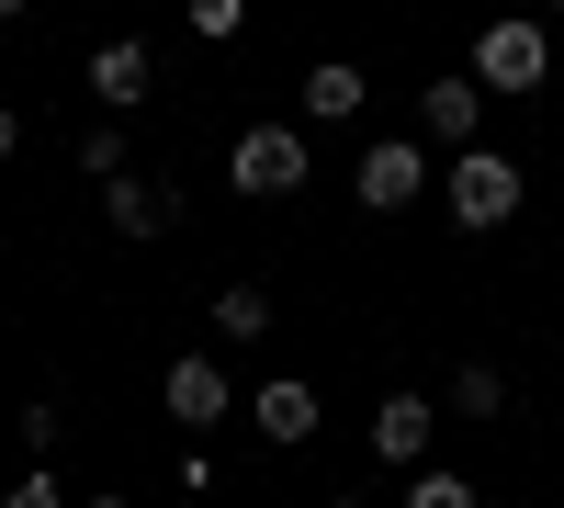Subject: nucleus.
<instances>
[{
	"label": "nucleus",
	"instance_id": "f257e3e1",
	"mask_svg": "<svg viewBox=\"0 0 564 508\" xmlns=\"http://www.w3.org/2000/svg\"><path fill=\"white\" fill-rule=\"evenodd\" d=\"M441 193H452V226H463V238H497V226H520L531 181H520V159H497V148H452Z\"/></svg>",
	"mask_w": 564,
	"mask_h": 508
},
{
	"label": "nucleus",
	"instance_id": "f03ea898",
	"mask_svg": "<svg viewBox=\"0 0 564 508\" xmlns=\"http://www.w3.org/2000/svg\"><path fill=\"white\" fill-rule=\"evenodd\" d=\"M463 68H475L486 90H542V79H553V34H542L531 12H508V0H497V12H486V34H475V57H463Z\"/></svg>",
	"mask_w": 564,
	"mask_h": 508
},
{
	"label": "nucleus",
	"instance_id": "7ed1b4c3",
	"mask_svg": "<svg viewBox=\"0 0 564 508\" xmlns=\"http://www.w3.org/2000/svg\"><path fill=\"white\" fill-rule=\"evenodd\" d=\"M305 170H316V136L305 125H249L238 148H226V181H238V193H305Z\"/></svg>",
	"mask_w": 564,
	"mask_h": 508
},
{
	"label": "nucleus",
	"instance_id": "20e7f679",
	"mask_svg": "<svg viewBox=\"0 0 564 508\" xmlns=\"http://www.w3.org/2000/svg\"><path fill=\"white\" fill-rule=\"evenodd\" d=\"M350 193H361L372 215H406L417 193H430V159H417V148H406V136H372V148L350 159Z\"/></svg>",
	"mask_w": 564,
	"mask_h": 508
},
{
	"label": "nucleus",
	"instance_id": "39448f33",
	"mask_svg": "<svg viewBox=\"0 0 564 508\" xmlns=\"http://www.w3.org/2000/svg\"><path fill=\"white\" fill-rule=\"evenodd\" d=\"M430 441H441V407L430 396H384V407H372V464H430Z\"/></svg>",
	"mask_w": 564,
	"mask_h": 508
},
{
	"label": "nucleus",
	"instance_id": "423d86ee",
	"mask_svg": "<svg viewBox=\"0 0 564 508\" xmlns=\"http://www.w3.org/2000/svg\"><path fill=\"white\" fill-rule=\"evenodd\" d=\"M159 396H170L181 430H215V419H226V361H215V350H181L170 374H159Z\"/></svg>",
	"mask_w": 564,
	"mask_h": 508
},
{
	"label": "nucleus",
	"instance_id": "0eeeda50",
	"mask_svg": "<svg viewBox=\"0 0 564 508\" xmlns=\"http://www.w3.org/2000/svg\"><path fill=\"white\" fill-rule=\"evenodd\" d=\"M417 125H430L441 148H475V125H486V79H475V68L430 79V90H417Z\"/></svg>",
	"mask_w": 564,
	"mask_h": 508
},
{
	"label": "nucleus",
	"instance_id": "6e6552de",
	"mask_svg": "<svg viewBox=\"0 0 564 508\" xmlns=\"http://www.w3.org/2000/svg\"><path fill=\"white\" fill-rule=\"evenodd\" d=\"M249 419H260V441H271V452L316 441V385H305V374H271V385L249 396Z\"/></svg>",
	"mask_w": 564,
	"mask_h": 508
},
{
	"label": "nucleus",
	"instance_id": "1a4fd4ad",
	"mask_svg": "<svg viewBox=\"0 0 564 508\" xmlns=\"http://www.w3.org/2000/svg\"><path fill=\"white\" fill-rule=\"evenodd\" d=\"M102 215H113V238H159V226L181 215V193H170V181H135V170H113V181H102Z\"/></svg>",
	"mask_w": 564,
	"mask_h": 508
},
{
	"label": "nucleus",
	"instance_id": "9d476101",
	"mask_svg": "<svg viewBox=\"0 0 564 508\" xmlns=\"http://www.w3.org/2000/svg\"><path fill=\"white\" fill-rule=\"evenodd\" d=\"M148 45H135V34H113L102 45V57H90V90H102V114H135V102H148Z\"/></svg>",
	"mask_w": 564,
	"mask_h": 508
},
{
	"label": "nucleus",
	"instance_id": "9b49d317",
	"mask_svg": "<svg viewBox=\"0 0 564 508\" xmlns=\"http://www.w3.org/2000/svg\"><path fill=\"white\" fill-rule=\"evenodd\" d=\"M361 102H372L361 68H305V125H350Z\"/></svg>",
	"mask_w": 564,
	"mask_h": 508
},
{
	"label": "nucleus",
	"instance_id": "f8f14e48",
	"mask_svg": "<svg viewBox=\"0 0 564 508\" xmlns=\"http://www.w3.org/2000/svg\"><path fill=\"white\" fill-rule=\"evenodd\" d=\"M441 407H452V419H497V407H508V374H497V361H463V374L441 385Z\"/></svg>",
	"mask_w": 564,
	"mask_h": 508
},
{
	"label": "nucleus",
	"instance_id": "ddd939ff",
	"mask_svg": "<svg viewBox=\"0 0 564 508\" xmlns=\"http://www.w3.org/2000/svg\"><path fill=\"white\" fill-rule=\"evenodd\" d=\"M215 339H226V350H238V339H271V294H260V283H226V294H215Z\"/></svg>",
	"mask_w": 564,
	"mask_h": 508
},
{
	"label": "nucleus",
	"instance_id": "4468645a",
	"mask_svg": "<svg viewBox=\"0 0 564 508\" xmlns=\"http://www.w3.org/2000/svg\"><path fill=\"white\" fill-rule=\"evenodd\" d=\"M406 508H475V486L452 464H406Z\"/></svg>",
	"mask_w": 564,
	"mask_h": 508
},
{
	"label": "nucleus",
	"instance_id": "2eb2a0df",
	"mask_svg": "<svg viewBox=\"0 0 564 508\" xmlns=\"http://www.w3.org/2000/svg\"><path fill=\"white\" fill-rule=\"evenodd\" d=\"M181 23H193L204 45H238L249 34V0H181Z\"/></svg>",
	"mask_w": 564,
	"mask_h": 508
},
{
	"label": "nucleus",
	"instance_id": "dca6fc26",
	"mask_svg": "<svg viewBox=\"0 0 564 508\" xmlns=\"http://www.w3.org/2000/svg\"><path fill=\"white\" fill-rule=\"evenodd\" d=\"M79 170L113 181V170H124V125H90V136H79Z\"/></svg>",
	"mask_w": 564,
	"mask_h": 508
},
{
	"label": "nucleus",
	"instance_id": "f3484780",
	"mask_svg": "<svg viewBox=\"0 0 564 508\" xmlns=\"http://www.w3.org/2000/svg\"><path fill=\"white\" fill-rule=\"evenodd\" d=\"M12 148H23V114H12V102H0V170H12Z\"/></svg>",
	"mask_w": 564,
	"mask_h": 508
},
{
	"label": "nucleus",
	"instance_id": "a211bd4d",
	"mask_svg": "<svg viewBox=\"0 0 564 508\" xmlns=\"http://www.w3.org/2000/svg\"><path fill=\"white\" fill-rule=\"evenodd\" d=\"M12 12H23V0H0V23H12Z\"/></svg>",
	"mask_w": 564,
	"mask_h": 508
},
{
	"label": "nucleus",
	"instance_id": "6ab92c4d",
	"mask_svg": "<svg viewBox=\"0 0 564 508\" xmlns=\"http://www.w3.org/2000/svg\"><path fill=\"white\" fill-rule=\"evenodd\" d=\"M542 12H553V23H564V0H542Z\"/></svg>",
	"mask_w": 564,
	"mask_h": 508
},
{
	"label": "nucleus",
	"instance_id": "aec40b11",
	"mask_svg": "<svg viewBox=\"0 0 564 508\" xmlns=\"http://www.w3.org/2000/svg\"><path fill=\"white\" fill-rule=\"evenodd\" d=\"M486 12H497V0H486Z\"/></svg>",
	"mask_w": 564,
	"mask_h": 508
}]
</instances>
